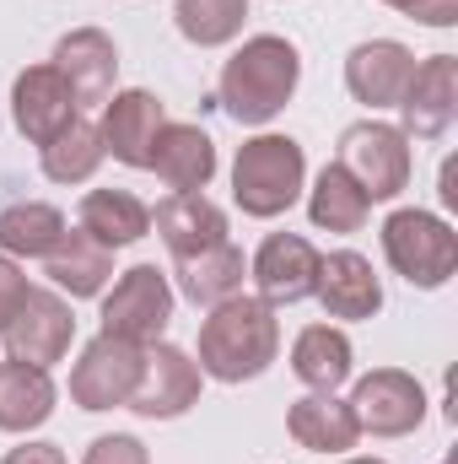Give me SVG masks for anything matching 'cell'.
Listing matches in <instances>:
<instances>
[{
    "label": "cell",
    "mask_w": 458,
    "mask_h": 464,
    "mask_svg": "<svg viewBox=\"0 0 458 464\" xmlns=\"http://www.w3.org/2000/svg\"><path fill=\"white\" fill-rule=\"evenodd\" d=\"M103 157H109V151H103L98 124L71 119V124L43 146V173H49L54 184H81V179H92V173H98V162H103Z\"/></svg>",
    "instance_id": "83f0119b"
},
{
    "label": "cell",
    "mask_w": 458,
    "mask_h": 464,
    "mask_svg": "<svg viewBox=\"0 0 458 464\" xmlns=\"http://www.w3.org/2000/svg\"><path fill=\"white\" fill-rule=\"evenodd\" d=\"M345 405H350L356 427L372 432V438H405V432H415L426 421V394L399 367H372L367 378H356Z\"/></svg>",
    "instance_id": "52a82bcc"
},
{
    "label": "cell",
    "mask_w": 458,
    "mask_h": 464,
    "mask_svg": "<svg viewBox=\"0 0 458 464\" xmlns=\"http://www.w3.org/2000/svg\"><path fill=\"white\" fill-rule=\"evenodd\" d=\"M151 222L162 232V243L173 248V259H189V254H205L216 243H227V217L222 206H211L200 189H184V195H167Z\"/></svg>",
    "instance_id": "e0dca14e"
},
{
    "label": "cell",
    "mask_w": 458,
    "mask_h": 464,
    "mask_svg": "<svg viewBox=\"0 0 458 464\" xmlns=\"http://www.w3.org/2000/svg\"><path fill=\"white\" fill-rule=\"evenodd\" d=\"M383 254L410 286H443L458 265V237L432 211H394L383 222Z\"/></svg>",
    "instance_id": "277c9868"
},
{
    "label": "cell",
    "mask_w": 458,
    "mask_h": 464,
    "mask_svg": "<svg viewBox=\"0 0 458 464\" xmlns=\"http://www.w3.org/2000/svg\"><path fill=\"white\" fill-rule=\"evenodd\" d=\"M140 367H146V346L119 341V335H98V341H87L76 372H71V400L81 411H119V405H129Z\"/></svg>",
    "instance_id": "ba28073f"
},
{
    "label": "cell",
    "mask_w": 458,
    "mask_h": 464,
    "mask_svg": "<svg viewBox=\"0 0 458 464\" xmlns=\"http://www.w3.org/2000/svg\"><path fill=\"white\" fill-rule=\"evenodd\" d=\"M0 464H65V449L60 443H22V449H11Z\"/></svg>",
    "instance_id": "d6a6232c"
},
{
    "label": "cell",
    "mask_w": 458,
    "mask_h": 464,
    "mask_svg": "<svg viewBox=\"0 0 458 464\" xmlns=\"http://www.w3.org/2000/svg\"><path fill=\"white\" fill-rule=\"evenodd\" d=\"M291 372L319 389V394H335L345 378H350V341L329 324H308L291 346Z\"/></svg>",
    "instance_id": "484cf974"
},
{
    "label": "cell",
    "mask_w": 458,
    "mask_h": 464,
    "mask_svg": "<svg viewBox=\"0 0 458 464\" xmlns=\"http://www.w3.org/2000/svg\"><path fill=\"white\" fill-rule=\"evenodd\" d=\"M81 232L92 237V243H103V248H124V243H135V237H146L151 232V211L129 195V189H92L87 200H81Z\"/></svg>",
    "instance_id": "7402d4cb"
},
{
    "label": "cell",
    "mask_w": 458,
    "mask_h": 464,
    "mask_svg": "<svg viewBox=\"0 0 458 464\" xmlns=\"http://www.w3.org/2000/svg\"><path fill=\"white\" fill-rule=\"evenodd\" d=\"M65 237V217L43 200H16L0 211V254L5 259H49Z\"/></svg>",
    "instance_id": "cb8c5ba5"
},
{
    "label": "cell",
    "mask_w": 458,
    "mask_h": 464,
    "mask_svg": "<svg viewBox=\"0 0 458 464\" xmlns=\"http://www.w3.org/2000/svg\"><path fill=\"white\" fill-rule=\"evenodd\" d=\"M167 319H173V286L157 265L124 270L114 292L103 297V335H119V341L151 346V341H162Z\"/></svg>",
    "instance_id": "8992f818"
},
{
    "label": "cell",
    "mask_w": 458,
    "mask_h": 464,
    "mask_svg": "<svg viewBox=\"0 0 458 464\" xmlns=\"http://www.w3.org/2000/svg\"><path fill=\"white\" fill-rule=\"evenodd\" d=\"M297 76H302L297 49L275 33H259L222 65V109L237 124H270L291 103Z\"/></svg>",
    "instance_id": "7a4b0ae2"
},
{
    "label": "cell",
    "mask_w": 458,
    "mask_h": 464,
    "mask_svg": "<svg viewBox=\"0 0 458 464\" xmlns=\"http://www.w3.org/2000/svg\"><path fill=\"white\" fill-rule=\"evenodd\" d=\"M286 432H291L308 454H345V449H356V438H361L350 405L335 400V394H308V400H297V405L286 411Z\"/></svg>",
    "instance_id": "44dd1931"
},
{
    "label": "cell",
    "mask_w": 458,
    "mask_h": 464,
    "mask_svg": "<svg viewBox=\"0 0 458 464\" xmlns=\"http://www.w3.org/2000/svg\"><path fill=\"white\" fill-rule=\"evenodd\" d=\"M399 114H405V135H421V140H437L448 135V124L458 114V60L453 54H432L415 65L405 98H399Z\"/></svg>",
    "instance_id": "5bb4252c"
},
{
    "label": "cell",
    "mask_w": 458,
    "mask_h": 464,
    "mask_svg": "<svg viewBox=\"0 0 458 464\" xmlns=\"http://www.w3.org/2000/svg\"><path fill=\"white\" fill-rule=\"evenodd\" d=\"M319 303L335 319H372L383 308V286L372 276V259H361L356 248H340L329 259H319Z\"/></svg>",
    "instance_id": "ac0fdd59"
},
{
    "label": "cell",
    "mask_w": 458,
    "mask_h": 464,
    "mask_svg": "<svg viewBox=\"0 0 458 464\" xmlns=\"http://www.w3.org/2000/svg\"><path fill=\"white\" fill-rule=\"evenodd\" d=\"M54 416V378L33 362H0V432H33Z\"/></svg>",
    "instance_id": "ffe728a7"
},
{
    "label": "cell",
    "mask_w": 458,
    "mask_h": 464,
    "mask_svg": "<svg viewBox=\"0 0 458 464\" xmlns=\"http://www.w3.org/2000/svg\"><path fill=\"white\" fill-rule=\"evenodd\" d=\"M22 297H27V276H22V265H16V259H5V254H0V330L11 324V314L22 308Z\"/></svg>",
    "instance_id": "4dcf8cb0"
},
{
    "label": "cell",
    "mask_w": 458,
    "mask_h": 464,
    "mask_svg": "<svg viewBox=\"0 0 458 464\" xmlns=\"http://www.w3.org/2000/svg\"><path fill=\"white\" fill-rule=\"evenodd\" d=\"M109 276H114V259L87 232H65L54 243V254H49V281L60 292H71V297H98L109 286Z\"/></svg>",
    "instance_id": "603a6c76"
},
{
    "label": "cell",
    "mask_w": 458,
    "mask_h": 464,
    "mask_svg": "<svg viewBox=\"0 0 458 464\" xmlns=\"http://www.w3.org/2000/svg\"><path fill=\"white\" fill-rule=\"evenodd\" d=\"M308 179V157L291 135H253L237 146L232 162V200L243 206V217H281L297 206Z\"/></svg>",
    "instance_id": "3957f363"
},
{
    "label": "cell",
    "mask_w": 458,
    "mask_h": 464,
    "mask_svg": "<svg viewBox=\"0 0 458 464\" xmlns=\"http://www.w3.org/2000/svg\"><path fill=\"white\" fill-rule=\"evenodd\" d=\"M5 335V351L11 362H33V367H49L60 362L71 341H76V314L65 308V297L43 292V286H27L22 308L11 314V324L0 330Z\"/></svg>",
    "instance_id": "9c48e42d"
},
{
    "label": "cell",
    "mask_w": 458,
    "mask_h": 464,
    "mask_svg": "<svg viewBox=\"0 0 458 464\" xmlns=\"http://www.w3.org/2000/svg\"><path fill=\"white\" fill-rule=\"evenodd\" d=\"M54 71L76 92V103H109L119 76V49L103 27H76L54 44Z\"/></svg>",
    "instance_id": "9a60e30c"
},
{
    "label": "cell",
    "mask_w": 458,
    "mask_h": 464,
    "mask_svg": "<svg viewBox=\"0 0 458 464\" xmlns=\"http://www.w3.org/2000/svg\"><path fill=\"white\" fill-rule=\"evenodd\" d=\"M281 351V324L275 308L259 297H227L211 308V319L200 324V372L222 378V383H243L259 378Z\"/></svg>",
    "instance_id": "6da1fadb"
},
{
    "label": "cell",
    "mask_w": 458,
    "mask_h": 464,
    "mask_svg": "<svg viewBox=\"0 0 458 464\" xmlns=\"http://www.w3.org/2000/svg\"><path fill=\"white\" fill-rule=\"evenodd\" d=\"M173 22H178V33H184L189 44L216 49V44H227V38L243 33L248 0H178V5H173Z\"/></svg>",
    "instance_id": "f1b7e54d"
},
{
    "label": "cell",
    "mask_w": 458,
    "mask_h": 464,
    "mask_svg": "<svg viewBox=\"0 0 458 464\" xmlns=\"http://www.w3.org/2000/svg\"><path fill=\"white\" fill-rule=\"evenodd\" d=\"M81 464H151V454H146L140 438H129V432H109V438H92V449H87V459Z\"/></svg>",
    "instance_id": "f546056e"
},
{
    "label": "cell",
    "mask_w": 458,
    "mask_h": 464,
    "mask_svg": "<svg viewBox=\"0 0 458 464\" xmlns=\"http://www.w3.org/2000/svg\"><path fill=\"white\" fill-rule=\"evenodd\" d=\"M151 168L173 195L205 189L211 173H216V146H211V135L200 124H162V135L151 146Z\"/></svg>",
    "instance_id": "d6986e66"
},
{
    "label": "cell",
    "mask_w": 458,
    "mask_h": 464,
    "mask_svg": "<svg viewBox=\"0 0 458 464\" xmlns=\"http://www.w3.org/2000/svg\"><path fill=\"white\" fill-rule=\"evenodd\" d=\"M415 76V54L394 38H372V44H356L350 60H345V87L356 103L367 109H399L405 87Z\"/></svg>",
    "instance_id": "4fadbf2b"
},
{
    "label": "cell",
    "mask_w": 458,
    "mask_h": 464,
    "mask_svg": "<svg viewBox=\"0 0 458 464\" xmlns=\"http://www.w3.org/2000/svg\"><path fill=\"white\" fill-rule=\"evenodd\" d=\"M367 211H372V200L356 189V179L345 173L340 162H329V168L319 173L313 195H308V217H313V227H324V232H356L361 222H367Z\"/></svg>",
    "instance_id": "4316f807"
},
{
    "label": "cell",
    "mask_w": 458,
    "mask_h": 464,
    "mask_svg": "<svg viewBox=\"0 0 458 464\" xmlns=\"http://www.w3.org/2000/svg\"><path fill=\"white\" fill-rule=\"evenodd\" d=\"M383 5H399L405 16H415L426 27H453L458 22V0H383Z\"/></svg>",
    "instance_id": "1f68e13d"
},
{
    "label": "cell",
    "mask_w": 458,
    "mask_h": 464,
    "mask_svg": "<svg viewBox=\"0 0 458 464\" xmlns=\"http://www.w3.org/2000/svg\"><path fill=\"white\" fill-rule=\"evenodd\" d=\"M410 135L394 130V124H377V119H361L340 135V162L345 173L356 179V189L367 200H394L405 184H410Z\"/></svg>",
    "instance_id": "5b68a950"
},
{
    "label": "cell",
    "mask_w": 458,
    "mask_h": 464,
    "mask_svg": "<svg viewBox=\"0 0 458 464\" xmlns=\"http://www.w3.org/2000/svg\"><path fill=\"white\" fill-rule=\"evenodd\" d=\"M76 92L65 87V76L54 65H27L16 82H11V119L16 130L33 140V146H49L71 119H76Z\"/></svg>",
    "instance_id": "7c38bea8"
},
{
    "label": "cell",
    "mask_w": 458,
    "mask_h": 464,
    "mask_svg": "<svg viewBox=\"0 0 458 464\" xmlns=\"http://www.w3.org/2000/svg\"><path fill=\"white\" fill-rule=\"evenodd\" d=\"M345 464H383V459H345Z\"/></svg>",
    "instance_id": "836d02e7"
},
{
    "label": "cell",
    "mask_w": 458,
    "mask_h": 464,
    "mask_svg": "<svg viewBox=\"0 0 458 464\" xmlns=\"http://www.w3.org/2000/svg\"><path fill=\"white\" fill-rule=\"evenodd\" d=\"M200 400V367L167 341H151L146 346V367H140V383L129 394V411L146 416V421H173L184 416L189 405Z\"/></svg>",
    "instance_id": "30bf717a"
},
{
    "label": "cell",
    "mask_w": 458,
    "mask_h": 464,
    "mask_svg": "<svg viewBox=\"0 0 458 464\" xmlns=\"http://www.w3.org/2000/svg\"><path fill=\"white\" fill-rule=\"evenodd\" d=\"M162 103L146 92V87H129V92H114L109 109H103V151H114L124 168H151V146L162 135Z\"/></svg>",
    "instance_id": "2e32d148"
},
{
    "label": "cell",
    "mask_w": 458,
    "mask_h": 464,
    "mask_svg": "<svg viewBox=\"0 0 458 464\" xmlns=\"http://www.w3.org/2000/svg\"><path fill=\"white\" fill-rule=\"evenodd\" d=\"M178 292L189 303H200V308H216V303L237 297L243 292V254L232 243H216L205 254L178 259Z\"/></svg>",
    "instance_id": "d4e9b609"
},
{
    "label": "cell",
    "mask_w": 458,
    "mask_h": 464,
    "mask_svg": "<svg viewBox=\"0 0 458 464\" xmlns=\"http://www.w3.org/2000/svg\"><path fill=\"white\" fill-rule=\"evenodd\" d=\"M319 248L297 232H270L253 254V286H259V303L281 308V303H302L313 297L319 286Z\"/></svg>",
    "instance_id": "8fae6325"
}]
</instances>
